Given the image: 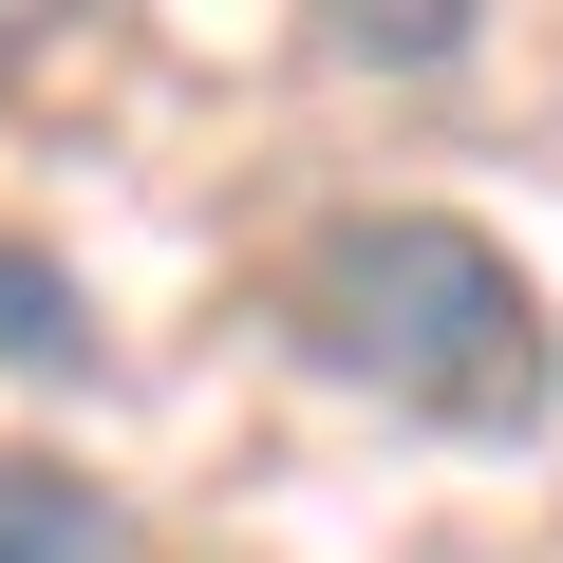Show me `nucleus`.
Instances as JSON below:
<instances>
[{"label":"nucleus","mask_w":563,"mask_h":563,"mask_svg":"<svg viewBox=\"0 0 563 563\" xmlns=\"http://www.w3.org/2000/svg\"><path fill=\"white\" fill-rule=\"evenodd\" d=\"M282 339H301L339 395L413 413V432H544L563 413L544 282L488 225H451V207H339L301 263H282Z\"/></svg>","instance_id":"1"},{"label":"nucleus","mask_w":563,"mask_h":563,"mask_svg":"<svg viewBox=\"0 0 563 563\" xmlns=\"http://www.w3.org/2000/svg\"><path fill=\"white\" fill-rule=\"evenodd\" d=\"M0 563H151V544L76 451H0Z\"/></svg>","instance_id":"2"},{"label":"nucleus","mask_w":563,"mask_h":563,"mask_svg":"<svg viewBox=\"0 0 563 563\" xmlns=\"http://www.w3.org/2000/svg\"><path fill=\"white\" fill-rule=\"evenodd\" d=\"M0 376H95V301H76V263L0 225Z\"/></svg>","instance_id":"3"},{"label":"nucleus","mask_w":563,"mask_h":563,"mask_svg":"<svg viewBox=\"0 0 563 563\" xmlns=\"http://www.w3.org/2000/svg\"><path fill=\"white\" fill-rule=\"evenodd\" d=\"M301 20H320V57H357V76H451L488 0H301Z\"/></svg>","instance_id":"4"}]
</instances>
